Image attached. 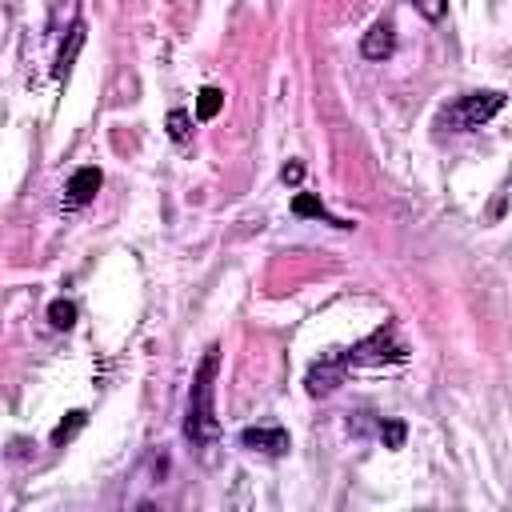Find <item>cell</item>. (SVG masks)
I'll use <instances>...</instances> for the list:
<instances>
[{
	"mask_svg": "<svg viewBox=\"0 0 512 512\" xmlns=\"http://www.w3.org/2000/svg\"><path fill=\"white\" fill-rule=\"evenodd\" d=\"M216 376H220V344H208L188 388V408H184V436L196 448H208L220 440V416H216Z\"/></svg>",
	"mask_w": 512,
	"mask_h": 512,
	"instance_id": "cell-1",
	"label": "cell"
},
{
	"mask_svg": "<svg viewBox=\"0 0 512 512\" xmlns=\"http://www.w3.org/2000/svg\"><path fill=\"white\" fill-rule=\"evenodd\" d=\"M300 176H304V164H300V160H292V164L280 168V180H284V184H300Z\"/></svg>",
	"mask_w": 512,
	"mask_h": 512,
	"instance_id": "cell-16",
	"label": "cell"
},
{
	"mask_svg": "<svg viewBox=\"0 0 512 512\" xmlns=\"http://www.w3.org/2000/svg\"><path fill=\"white\" fill-rule=\"evenodd\" d=\"M292 212H296V216H304V220H324V224H332V228H344V232L352 228V220H340V216H332V212H328V208H324V204H320L312 192H296V196H292Z\"/></svg>",
	"mask_w": 512,
	"mask_h": 512,
	"instance_id": "cell-8",
	"label": "cell"
},
{
	"mask_svg": "<svg viewBox=\"0 0 512 512\" xmlns=\"http://www.w3.org/2000/svg\"><path fill=\"white\" fill-rule=\"evenodd\" d=\"M164 124H168V136H172L176 144H188V136H192V120H188V112H184V108H172Z\"/></svg>",
	"mask_w": 512,
	"mask_h": 512,
	"instance_id": "cell-13",
	"label": "cell"
},
{
	"mask_svg": "<svg viewBox=\"0 0 512 512\" xmlns=\"http://www.w3.org/2000/svg\"><path fill=\"white\" fill-rule=\"evenodd\" d=\"M48 324H52L56 332H68V328L76 324V304L64 300V296H56V300L48 304Z\"/></svg>",
	"mask_w": 512,
	"mask_h": 512,
	"instance_id": "cell-11",
	"label": "cell"
},
{
	"mask_svg": "<svg viewBox=\"0 0 512 512\" xmlns=\"http://www.w3.org/2000/svg\"><path fill=\"white\" fill-rule=\"evenodd\" d=\"M348 360H344V348L340 352H324L320 360H312V368H308V376H304V388H308V396H328V392H336L344 380H348Z\"/></svg>",
	"mask_w": 512,
	"mask_h": 512,
	"instance_id": "cell-4",
	"label": "cell"
},
{
	"mask_svg": "<svg viewBox=\"0 0 512 512\" xmlns=\"http://www.w3.org/2000/svg\"><path fill=\"white\" fill-rule=\"evenodd\" d=\"M240 448L264 452V456H284L292 448V440H288V432L280 424H256V428H244L240 432Z\"/></svg>",
	"mask_w": 512,
	"mask_h": 512,
	"instance_id": "cell-5",
	"label": "cell"
},
{
	"mask_svg": "<svg viewBox=\"0 0 512 512\" xmlns=\"http://www.w3.org/2000/svg\"><path fill=\"white\" fill-rule=\"evenodd\" d=\"M380 440H384V448H400L404 444V436H408V428H404V420H380Z\"/></svg>",
	"mask_w": 512,
	"mask_h": 512,
	"instance_id": "cell-14",
	"label": "cell"
},
{
	"mask_svg": "<svg viewBox=\"0 0 512 512\" xmlns=\"http://www.w3.org/2000/svg\"><path fill=\"white\" fill-rule=\"evenodd\" d=\"M504 108V92L500 88H484V92H468L456 104H448L440 112V124L452 132H476L480 124H488L496 112Z\"/></svg>",
	"mask_w": 512,
	"mask_h": 512,
	"instance_id": "cell-2",
	"label": "cell"
},
{
	"mask_svg": "<svg viewBox=\"0 0 512 512\" xmlns=\"http://www.w3.org/2000/svg\"><path fill=\"white\" fill-rule=\"evenodd\" d=\"M220 108H224V92L220 88H200V96H196V120H212Z\"/></svg>",
	"mask_w": 512,
	"mask_h": 512,
	"instance_id": "cell-12",
	"label": "cell"
},
{
	"mask_svg": "<svg viewBox=\"0 0 512 512\" xmlns=\"http://www.w3.org/2000/svg\"><path fill=\"white\" fill-rule=\"evenodd\" d=\"M84 48V24L80 20H72V28H68V44L60 48V56H56V68H52V76H56V84H64L68 80V72H72V60H76V52Z\"/></svg>",
	"mask_w": 512,
	"mask_h": 512,
	"instance_id": "cell-9",
	"label": "cell"
},
{
	"mask_svg": "<svg viewBox=\"0 0 512 512\" xmlns=\"http://www.w3.org/2000/svg\"><path fill=\"white\" fill-rule=\"evenodd\" d=\"M84 424H88V412H84V408L68 412V420H60V424L52 428V436H48V440H52V448H64V444H68V440H72V436H76Z\"/></svg>",
	"mask_w": 512,
	"mask_h": 512,
	"instance_id": "cell-10",
	"label": "cell"
},
{
	"mask_svg": "<svg viewBox=\"0 0 512 512\" xmlns=\"http://www.w3.org/2000/svg\"><path fill=\"white\" fill-rule=\"evenodd\" d=\"M396 52V32L388 20H376L364 36H360V56L364 60H388Z\"/></svg>",
	"mask_w": 512,
	"mask_h": 512,
	"instance_id": "cell-7",
	"label": "cell"
},
{
	"mask_svg": "<svg viewBox=\"0 0 512 512\" xmlns=\"http://www.w3.org/2000/svg\"><path fill=\"white\" fill-rule=\"evenodd\" d=\"M416 4V12L424 16V20H440L444 12H448V0H412Z\"/></svg>",
	"mask_w": 512,
	"mask_h": 512,
	"instance_id": "cell-15",
	"label": "cell"
},
{
	"mask_svg": "<svg viewBox=\"0 0 512 512\" xmlns=\"http://www.w3.org/2000/svg\"><path fill=\"white\" fill-rule=\"evenodd\" d=\"M408 352L404 344L396 340V324H380L372 336H364L360 344L344 348V360L348 368H380V364H400Z\"/></svg>",
	"mask_w": 512,
	"mask_h": 512,
	"instance_id": "cell-3",
	"label": "cell"
},
{
	"mask_svg": "<svg viewBox=\"0 0 512 512\" xmlns=\"http://www.w3.org/2000/svg\"><path fill=\"white\" fill-rule=\"evenodd\" d=\"M100 184H104V172H100V168H92V164L76 168V172L68 176V184H64V208H84V204H92L96 192H100Z\"/></svg>",
	"mask_w": 512,
	"mask_h": 512,
	"instance_id": "cell-6",
	"label": "cell"
}]
</instances>
